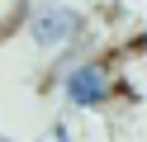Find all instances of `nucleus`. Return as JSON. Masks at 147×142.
Wrapping results in <instances>:
<instances>
[{
    "mask_svg": "<svg viewBox=\"0 0 147 142\" xmlns=\"http://www.w3.org/2000/svg\"><path fill=\"white\" fill-rule=\"evenodd\" d=\"M109 95H114V76H109V66H100V62L76 66V71L67 76V100H71V104H81V109L105 104Z\"/></svg>",
    "mask_w": 147,
    "mask_h": 142,
    "instance_id": "obj_1",
    "label": "nucleus"
},
{
    "mask_svg": "<svg viewBox=\"0 0 147 142\" xmlns=\"http://www.w3.org/2000/svg\"><path fill=\"white\" fill-rule=\"evenodd\" d=\"M29 33L38 38V43H67L71 33H76V9H67V5H43L38 14L29 19Z\"/></svg>",
    "mask_w": 147,
    "mask_h": 142,
    "instance_id": "obj_2",
    "label": "nucleus"
}]
</instances>
